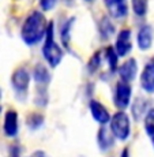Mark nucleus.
Wrapping results in <instances>:
<instances>
[{
  "label": "nucleus",
  "mask_w": 154,
  "mask_h": 157,
  "mask_svg": "<svg viewBox=\"0 0 154 157\" xmlns=\"http://www.w3.org/2000/svg\"><path fill=\"white\" fill-rule=\"evenodd\" d=\"M108 14L113 19H124L128 15V2L127 0H104Z\"/></svg>",
  "instance_id": "nucleus-7"
},
{
  "label": "nucleus",
  "mask_w": 154,
  "mask_h": 157,
  "mask_svg": "<svg viewBox=\"0 0 154 157\" xmlns=\"http://www.w3.org/2000/svg\"><path fill=\"white\" fill-rule=\"evenodd\" d=\"M137 74H138V63L134 57L124 62L122 64V67L119 68V77L123 82L131 83L137 78Z\"/></svg>",
  "instance_id": "nucleus-9"
},
{
  "label": "nucleus",
  "mask_w": 154,
  "mask_h": 157,
  "mask_svg": "<svg viewBox=\"0 0 154 157\" xmlns=\"http://www.w3.org/2000/svg\"><path fill=\"white\" fill-rule=\"evenodd\" d=\"M97 144H98V147L102 150V152H107L109 150L111 147L115 145V137L112 135L111 130L105 126L100 127L98 132H97Z\"/></svg>",
  "instance_id": "nucleus-13"
},
{
  "label": "nucleus",
  "mask_w": 154,
  "mask_h": 157,
  "mask_svg": "<svg viewBox=\"0 0 154 157\" xmlns=\"http://www.w3.org/2000/svg\"><path fill=\"white\" fill-rule=\"evenodd\" d=\"M3 130L4 134L10 138H14L18 134L19 130V123H18V112L14 109L7 111L4 115V123H3Z\"/></svg>",
  "instance_id": "nucleus-11"
},
{
  "label": "nucleus",
  "mask_w": 154,
  "mask_h": 157,
  "mask_svg": "<svg viewBox=\"0 0 154 157\" xmlns=\"http://www.w3.org/2000/svg\"><path fill=\"white\" fill-rule=\"evenodd\" d=\"M131 94H132L131 85L120 81L116 85V89H115V97H113L115 105H116L120 111H124L130 105V102H131Z\"/></svg>",
  "instance_id": "nucleus-5"
},
{
  "label": "nucleus",
  "mask_w": 154,
  "mask_h": 157,
  "mask_svg": "<svg viewBox=\"0 0 154 157\" xmlns=\"http://www.w3.org/2000/svg\"><path fill=\"white\" fill-rule=\"evenodd\" d=\"M109 130L112 135L119 141H127L131 134V123L130 117L124 111H119L112 116L111 119Z\"/></svg>",
  "instance_id": "nucleus-3"
},
{
  "label": "nucleus",
  "mask_w": 154,
  "mask_h": 157,
  "mask_svg": "<svg viewBox=\"0 0 154 157\" xmlns=\"http://www.w3.org/2000/svg\"><path fill=\"white\" fill-rule=\"evenodd\" d=\"M0 100H2V87H0Z\"/></svg>",
  "instance_id": "nucleus-27"
},
{
  "label": "nucleus",
  "mask_w": 154,
  "mask_h": 157,
  "mask_svg": "<svg viewBox=\"0 0 154 157\" xmlns=\"http://www.w3.org/2000/svg\"><path fill=\"white\" fill-rule=\"evenodd\" d=\"M146 104L147 102L143 98H137L134 101V104H132V115H134V117L137 120L146 113Z\"/></svg>",
  "instance_id": "nucleus-20"
},
{
  "label": "nucleus",
  "mask_w": 154,
  "mask_h": 157,
  "mask_svg": "<svg viewBox=\"0 0 154 157\" xmlns=\"http://www.w3.org/2000/svg\"><path fill=\"white\" fill-rule=\"evenodd\" d=\"M120 157H130V150L126 147V149L122 152V155H120Z\"/></svg>",
  "instance_id": "nucleus-26"
},
{
  "label": "nucleus",
  "mask_w": 154,
  "mask_h": 157,
  "mask_svg": "<svg viewBox=\"0 0 154 157\" xmlns=\"http://www.w3.org/2000/svg\"><path fill=\"white\" fill-rule=\"evenodd\" d=\"M132 11L137 17H145L149 8V0H131Z\"/></svg>",
  "instance_id": "nucleus-19"
},
{
  "label": "nucleus",
  "mask_w": 154,
  "mask_h": 157,
  "mask_svg": "<svg viewBox=\"0 0 154 157\" xmlns=\"http://www.w3.org/2000/svg\"><path fill=\"white\" fill-rule=\"evenodd\" d=\"M26 123H28V126L32 130H37L44 124V116L41 113H32L28 117V122Z\"/></svg>",
  "instance_id": "nucleus-21"
},
{
  "label": "nucleus",
  "mask_w": 154,
  "mask_h": 157,
  "mask_svg": "<svg viewBox=\"0 0 154 157\" xmlns=\"http://www.w3.org/2000/svg\"><path fill=\"white\" fill-rule=\"evenodd\" d=\"M29 157H47V155H45V152H42V150H36V152H33Z\"/></svg>",
  "instance_id": "nucleus-25"
},
{
  "label": "nucleus",
  "mask_w": 154,
  "mask_h": 157,
  "mask_svg": "<svg viewBox=\"0 0 154 157\" xmlns=\"http://www.w3.org/2000/svg\"><path fill=\"white\" fill-rule=\"evenodd\" d=\"M152 142H153V146H154V137H152Z\"/></svg>",
  "instance_id": "nucleus-28"
},
{
  "label": "nucleus",
  "mask_w": 154,
  "mask_h": 157,
  "mask_svg": "<svg viewBox=\"0 0 154 157\" xmlns=\"http://www.w3.org/2000/svg\"><path fill=\"white\" fill-rule=\"evenodd\" d=\"M38 3H40V7L42 8V11H51L56 6L57 0H38Z\"/></svg>",
  "instance_id": "nucleus-23"
},
{
  "label": "nucleus",
  "mask_w": 154,
  "mask_h": 157,
  "mask_svg": "<svg viewBox=\"0 0 154 157\" xmlns=\"http://www.w3.org/2000/svg\"><path fill=\"white\" fill-rule=\"evenodd\" d=\"M89 108H90V113H92L93 119L96 120L100 124H107L111 120V115L108 112V109L97 100H92L89 102Z\"/></svg>",
  "instance_id": "nucleus-10"
},
{
  "label": "nucleus",
  "mask_w": 154,
  "mask_h": 157,
  "mask_svg": "<svg viewBox=\"0 0 154 157\" xmlns=\"http://www.w3.org/2000/svg\"><path fill=\"white\" fill-rule=\"evenodd\" d=\"M48 22L47 18L41 11H32L28 18L25 19L21 29V38L25 44L36 45L41 40H44L45 33H47Z\"/></svg>",
  "instance_id": "nucleus-1"
},
{
  "label": "nucleus",
  "mask_w": 154,
  "mask_h": 157,
  "mask_svg": "<svg viewBox=\"0 0 154 157\" xmlns=\"http://www.w3.org/2000/svg\"><path fill=\"white\" fill-rule=\"evenodd\" d=\"M153 38H154V30L152 25H143L141 26L139 32L137 36V43L141 51H149L153 45Z\"/></svg>",
  "instance_id": "nucleus-8"
},
{
  "label": "nucleus",
  "mask_w": 154,
  "mask_h": 157,
  "mask_svg": "<svg viewBox=\"0 0 154 157\" xmlns=\"http://www.w3.org/2000/svg\"><path fill=\"white\" fill-rule=\"evenodd\" d=\"M101 59H102V55L100 51H97V52L94 53L92 57H90L89 63H87V70H89L90 72H96L100 68V66H101Z\"/></svg>",
  "instance_id": "nucleus-22"
},
{
  "label": "nucleus",
  "mask_w": 154,
  "mask_h": 157,
  "mask_svg": "<svg viewBox=\"0 0 154 157\" xmlns=\"http://www.w3.org/2000/svg\"><path fill=\"white\" fill-rule=\"evenodd\" d=\"M45 43L42 45V56L47 60V63L51 67H56L60 64L64 52L63 49L56 44L55 41V30H53V22L48 23L47 33H45Z\"/></svg>",
  "instance_id": "nucleus-2"
},
{
  "label": "nucleus",
  "mask_w": 154,
  "mask_h": 157,
  "mask_svg": "<svg viewBox=\"0 0 154 157\" xmlns=\"http://www.w3.org/2000/svg\"><path fill=\"white\" fill-rule=\"evenodd\" d=\"M105 59L108 62V66H109V70L111 71H116L117 64H119V56H117L116 51H115L113 47H108L105 49Z\"/></svg>",
  "instance_id": "nucleus-17"
},
{
  "label": "nucleus",
  "mask_w": 154,
  "mask_h": 157,
  "mask_svg": "<svg viewBox=\"0 0 154 157\" xmlns=\"http://www.w3.org/2000/svg\"><path fill=\"white\" fill-rule=\"evenodd\" d=\"M0 112H2V107H0Z\"/></svg>",
  "instance_id": "nucleus-29"
},
{
  "label": "nucleus",
  "mask_w": 154,
  "mask_h": 157,
  "mask_svg": "<svg viewBox=\"0 0 154 157\" xmlns=\"http://www.w3.org/2000/svg\"><path fill=\"white\" fill-rule=\"evenodd\" d=\"M33 79L37 83V86H48V83L51 82V72L45 67L42 63L36 64V67L33 68Z\"/></svg>",
  "instance_id": "nucleus-14"
},
{
  "label": "nucleus",
  "mask_w": 154,
  "mask_h": 157,
  "mask_svg": "<svg viewBox=\"0 0 154 157\" xmlns=\"http://www.w3.org/2000/svg\"><path fill=\"white\" fill-rule=\"evenodd\" d=\"M141 86L149 94L154 93V63L153 60L143 67L141 74Z\"/></svg>",
  "instance_id": "nucleus-12"
},
{
  "label": "nucleus",
  "mask_w": 154,
  "mask_h": 157,
  "mask_svg": "<svg viewBox=\"0 0 154 157\" xmlns=\"http://www.w3.org/2000/svg\"><path fill=\"white\" fill-rule=\"evenodd\" d=\"M98 32H100V36H101L104 40H108L111 36H113L115 26H113V23L111 22V19L108 17H102L101 18L100 25H98Z\"/></svg>",
  "instance_id": "nucleus-15"
},
{
  "label": "nucleus",
  "mask_w": 154,
  "mask_h": 157,
  "mask_svg": "<svg viewBox=\"0 0 154 157\" xmlns=\"http://www.w3.org/2000/svg\"><path fill=\"white\" fill-rule=\"evenodd\" d=\"M145 131L149 137H154V108H149L143 117Z\"/></svg>",
  "instance_id": "nucleus-16"
},
{
  "label": "nucleus",
  "mask_w": 154,
  "mask_h": 157,
  "mask_svg": "<svg viewBox=\"0 0 154 157\" xmlns=\"http://www.w3.org/2000/svg\"><path fill=\"white\" fill-rule=\"evenodd\" d=\"M115 51L117 56L124 57L132 51V32L130 29H123L117 34L116 44H115Z\"/></svg>",
  "instance_id": "nucleus-6"
},
{
  "label": "nucleus",
  "mask_w": 154,
  "mask_h": 157,
  "mask_svg": "<svg viewBox=\"0 0 154 157\" xmlns=\"http://www.w3.org/2000/svg\"><path fill=\"white\" fill-rule=\"evenodd\" d=\"M153 63H154V59H153Z\"/></svg>",
  "instance_id": "nucleus-30"
},
{
  "label": "nucleus",
  "mask_w": 154,
  "mask_h": 157,
  "mask_svg": "<svg viewBox=\"0 0 154 157\" xmlns=\"http://www.w3.org/2000/svg\"><path fill=\"white\" fill-rule=\"evenodd\" d=\"M30 85V74L26 67H18L11 75V86L14 87L18 97H26Z\"/></svg>",
  "instance_id": "nucleus-4"
},
{
  "label": "nucleus",
  "mask_w": 154,
  "mask_h": 157,
  "mask_svg": "<svg viewBox=\"0 0 154 157\" xmlns=\"http://www.w3.org/2000/svg\"><path fill=\"white\" fill-rule=\"evenodd\" d=\"M75 22V18H71L67 22L64 23V26L62 28V32H60V37H62V43L64 45V48L70 49V33H71V26L72 23Z\"/></svg>",
  "instance_id": "nucleus-18"
},
{
  "label": "nucleus",
  "mask_w": 154,
  "mask_h": 157,
  "mask_svg": "<svg viewBox=\"0 0 154 157\" xmlns=\"http://www.w3.org/2000/svg\"><path fill=\"white\" fill-rule=\"evenodd\" d=\"M11 157H21V149L18 145L11 146Z\"/></svg>",
  "instance_id": "nucleus-24"
},
{
  "label": "nucleus",
  "mask_w": 154,
  "mask_h": 157,
  "mask_svg": "<svg viewBox=\"0 0 154 157\" xmlns=\"http://www.w3.org/2000/svg\"><path fill=\"white\" fill-rule=\"evenodd\" d=\"M87 2H90V0H87Z\"/></svg>",
  "instance_id": "nucleus-31"
}]
</instances>
